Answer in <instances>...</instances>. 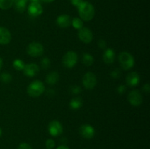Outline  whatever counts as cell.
Listing matches in <instances>:
<instances>
[{
	"label": "cell",
	"instance_id": "83f0119b",
	"mask_svg": "<svg viewBox=\"0 0 150 149\" xmlns=\"http://www.w3.org/2000/svg\"><path fill=\"white\" fill-rule=\"evenodd\" d=\"M120 74H121V72H120V70H119V69H115V70H113V71L111 72L110 75H111L113 78L117 79L120 77Z\"/></svg>",
	"mask_w": 150,
	"mask_h": 149
},
{
	"label": "cell",
	"instance_id": "9c48e42d",
	"mask_svg": "<svg viewBox=\"0 0 150 149\" xmlns=\"http://www.w3.org/2000/svg\"><path fill=\"white\" fill-rule=\"evenodd\" d=\"M78 36L81 42L86 44L90 43L93 39V34L92 31L86 27H82L81 29H79Z\"/></svg>",
	"mask_w": 150,
	"mask_h": 149
},
{
	"label": "cell",
	"instance_id": "3957f363",
	"mask_svg": "<svg viewBox=\"0 0 150 149\" xmlns=\"http://www.w3.org/2000/svg\"><path fill=\"white\" fill-rule=\"evenodd\" d=\"M119 62L123 70H129L134 67L135 59L130 53L123 51L119 55Z\"/></svg>",
	"mask_w": 150,
	"mask_h": 149
},
{
	"label": "cell",
	"instance_id": "7c38bea8",
	"mask_svg": "<svg viewBox=\"0 0 150 149\" xmlns=\"http://www.w3.org/2000/svg\"><path fill=\"white\" fill-rule=\"evenodd\" d=\"M23 73L26 76L29 77H33L39 73V66L34 63L25 64V67L23 70Z\"/></svg>",
	"mask_w": 150,
	"mask_h": 149
},
{
	"label": "cell",
	"instance_id": "52a82bcc",
	"mask_svg": "<svg viewBox=\"0 0 150 149\" xmlns=\"http://www.w3.org/2000/svg\"><path fill=\"white\" fill-rule=\"evenodd\" d=\"M129 102L131 105L135 107H138L142 105L143 102V96L139 90H133L129 93L127 96Z\"/></svg>",
	"mask_w": 150,
	"mask_h": 149
},
{
	"label": "cell",
	"instance_id": "277c9868",
	"mask_svg": "<svg viewBox=\"0 0 150 149\" xmlns=\"http://www.w3.org/2000/svg\"><path fill=\"white\" fill-rule=\"evenodd\" d=\"M78 61V55L74 51H68L62 58V64L64 67L71 69L76 66Z\"/></svg>",
	"mask_w": 150,
	"mask_h": 149
},
{
	"label": "cell",
	"instance_id": "d4e9b609",
	"mask_svg": "<svg viewBox=\"0 0 150 149\" xmlns=\"http://www.w3.org/2000/svg\"><path fill=\"white\" fill-rule=\"evenodd\" d=\"M50 66H51V61H50V59L47 58V57H44L41 60V67L43 70H47L48 68H49Z\"/></svg>",
	"mask_w": 150,
	"mask_h": 149
},
{
	"label": "cell",
	"instance_id": "8992f818",
	"mask_svg": "<svg viewBox=\"0 0 150 149\" xmlns=\"http://www.w3.org/2000/svg\"><path fill=\"white\" fill-rule=\"evenodd\" d=\"M83 85L86 89H93L97 84V77L93 72H88L83 75Z\"/></svg>",
	"mask_w": 150,
	"mask_h": 149
},
{
	"label": "cell",
	"instance_id": "f546056e",
	"mask_svg": "<svg viewBox=\"0 0 150 149\" xmlns=\"http://www.w3.org/2000/svg\"><path fill=\"white\" fill-rule=\"evenodd\" d=\"M126 91V86H124V85H120V86H118L117 88V92L120 94H123V93L125 92Z\"/></svg>",
	"mask_w": 150,
	"mask_h": 149
},
{
	"label": "cell",
	"instance_id": "9a60e30c",
	"mask_svg": "<svg viewBox=\"0 0 150 149\" xmlns=\"http://www.w3.org/2000/svg\"><path fill=\"white\" fill-rule=\"evenodd\" d=\"M71 18L68 15H60L57 19V23L60 28H67L71 25Z\"/></svg>",
	"mask_w": 150,
	"mask_h": 149
},
{
	"label": "cell",
	"instance_id": "44dd1931",
	"mask_svg": "<svg viewBox=\"0 0 150 149\" xmlns=\"http://www.w3.org/2000/svg\"><path fill=\"white\" fill-rule=\"evenodd\" d=\"M14 0H0V9L8 10L13 5Z\"/></svg>",
	"mask_w": 150,
	"mask_h": 149
},
{
	"label": "cell",
	"instance_id": "6da1fadb",
	"mask_svg": "<svg viewBox=\"0 0 150 149\" xmlns=\"http://www.w3.org/2000/svg\"><path fill=\"white\" fill-rule=\"evenodd\" d=\"M80 18L85 21H90L95 16V7L89 1H82L77 6Z\"/></svg>",
	"mask_w": 150,
	"mask_h": 149
},
{
	"label": "cell",
	"instance_id": "ac0fdd59",
	"mask_svg": "<svg viewBox=\"0 0 150 149\" xmlns=\"http://www.w3.org/2000/svg\"><path fill=\"white\" fill-rule=\"evenodd\" d=\"M26 2H27V0H14L13 5L18 12L23 13L26 10Z\"/></svg>",
	"mask_w": 150,
	"mask_h": 149
},
{
	"label": "cell",
	"instance_id": "5bb4252c",
	"mask_svg": "<svg viewBox=\"0 0 150 149\" xmlns=\"http://www.w3.org/2000/svg\"><path fill=\"white\" fill-rule=\"evenodd\" d=\"M140 82V76L136 72L129 73L126 77V83L130 87H135Z\"/></svg>",
	"mask_w": 150,
	"mask_h": 149
},
{
	"label": "cell",
	"instance_id": "f1b7e54d",
	"mask_svg": "<svg viewBox=\"0 0 150 149\" xmlns=\"http://www.w3.org/2000/svg\"><path fill=\"white\" fill-rule=\"evenodd\" d=\"M18 149H32V147H31L30 145H29L28 143H21V144L19 145Z\"/></svg>",
	"mask_w": 150,
	"mask_h": 149
},
{
	"label": "cell",
	"instance_id": "603a6c76",
	"mask_svg": "<svg viewBox=\"0 0 150 149\" xmlns=\"http://www.w3.org/2000/svg\"><path fill=\"white\" fill-rule=\"evenodd\" d=\"M13 66L15 70H18V71H21L24 68L25 64L21 59H16L13 61Z\"/></svg>",
	"mask_w": 150,
	"mask_h": 149
},
{
	"label": "cell",
	"instance_id": "d6986e66",
	"mask_svg": "<svg viewBox=\"0 0 150 149\" xmlns=\"http://www.w3.org/2000/svg\"><path fill=\"white\" fill-rule=\"evenodd\" d=\"M83 105V101L81 98L80 97H75L72 99V100L70 102V107L73 110H78L81 108Z\"/></svg>",
	"mask_w": 150,
	"mask_h": 149
},
{
	"label": "cell",
	"instance_id": "ab89813d",
	"mask_svg": "<svg viewBox=\"0 0 150 149\" xmlns=\"http://www.w3.org/2000/svg\"><path fill=\"white\" fill-rule=\"evenodd\" d=\"M83 149H86V148H83Z\"/></svg>",
	"mask_w": 150,
	"mask_h": 149
},
{
	"label": "cell",
	"instance_id": "30bf717a",
	"mask_svg": "<svg viewBox=\"0 0 150 149\" xmlns=\"http://www.w3.org/2000/svg\"><path fill=\"white\" fill-rule=\"evenodd\" d=\"M28 13L32 17H38L41 15L43 12L42 5L40 1H32L28 7Z\"/></svg>",
	"mask_w": 150,
	"mask_h": 149
},
{
	"label": "cell",
	"instance_id": "f35d334b",
	"mask_svg": "<svg viewBox=\"0 0 150 149\" xmlns=\"http://www.w3.org/2000/svg\"><path fill=\"white\" fill-rule=\"evenodd\" d=\"M32 1H40V0H31Z\"/></svg>",
	"mask_w": 150,
	"mask_h": 149
},
{
	"label": "cell",
	"instance_id": "ffe728a7",
	"mask_svg": "<svg viewBox=\"0 0 150 149\" xmlns=\"http://www.w3.org/2000/svg\"><path fill=\"white\" fill-rule=\"evenodd\" d=\"M82 62L86 67H90L94 63L93 56L89 53H84L82 57Z\"/></svg>",
	"mask_w": 150,
	"mask_h": 149
},
{
	"label": "cell",
	"instance_id": "d590c367",
	"mask_svg": "<svg viewBox=\"0 0 150 149\" xmlns=\"http://www.w3.org/2000/svg\"><path fill=\"white\" fill-rule=\"evenodd\" d=\"M41 1H44V2L45 3H51V2H53L54 0H41Z\"/></svg>",
	"mask_w": 150,
	"mask_h": 149
},
{
	"label": "cell",
	"instance_id": "4dcf8cb0",
	"mask_svg": "<svg viewBox=\"0 0 150 149\" xmlns=\"http://www.w3.org/2000/svg\"><path fill=\"white\" fill-rule=\"evenodd\" d=\"M98 46L101 48V49H104L106 47V42L104 39H100L98 42Z\"/></svg>",
	"mask_w": 150,
	"mask_h": 149
},
{
	"label": "cell",
	"instance_id": "e0dca14e",
	"mask_svg": "<svg viewBox=\"0 0 150 149\" xmlns=\"http://www.w3.org/2000/svg\"><path fill=\"white\" fill-rule=\"evenodd\" d=\"M59 80V75L57 72H51L48 73L45 78V81L48 85H54Z\"/></svg>",
	"mask_w": 150,
	"mask_h": 149
},
{
	"label": "cell",
	"instance_id": "8d00e7d4",
	"mask_svg": "<svg viewBox=\"0 0 150 149\" xmlns=\"http://www.w3.org/2000/svg\"><path fill=\"white\" fill-rule=\"evenodd\" d=\"M2 65H3V60L2 58L0 57V70H1V68L2 67Z\"/></svg>",
	"mask_w": 150,
	"mask_h": 149
},
{
	"label": "cell",
	"instance_id": "4fadbf2b",
	"mask_svg": "<svg viewBox=\"0 0 150 149\" xmlns=\"http://www.w3.org/2000/svg\"><path fill=\"white\" fill-rule=\"evenodd\" d=\"M12 39L11 33L5 27L0 26V44L7 45L10 42Z\"/></svg>",
	"mask_w": 150,
	"mask_h": 149
},
{
	"label": "cell",
	"instance_id": "1f68e13d",
	"mask_svg": "<svg viewBox=\"0 0 150 149\" xmlns=\"http://www.w3.org/2000/svg\"><path fill=\"white\" fill-rule=\"evenodd\" d=\"M143 91L144 92H146V93H149V91H150V85L149 83H146V84H145L144 86H143Z\"/></svg>",
	"mask_w": 150,
	"mask_h": 149
},
{
	"label": "cell",
	"instance_id": "ba28073f",
	"mask_svg": "<svg viewBox=\"0 0 150 149\" xmlns=\"http://www.w3.org/2000/svg\"><path fill=\"white\" fill-rule=\"evenodd\" d=\"M48 130L51 136L57 137L63 132V127L59 121L54 120V121H51L48 124Z\"/></svg>",
	"mask_w": 150,
	"mask_h": 149
},
{
	"label": "cell",
	"instance_id": "cb8c5ba5",
	"mask_svg": "<svg viewBox=\"0 0 150 149\" xmlns=\"http://www.w3.org/2000/svg\"><path fill=\"white\" fill-rule=\"evenodd\" d=\"M12 79H13L12 75L8 72H4L2 73V74H1V75H0V80H1L3 83H10V82H11Z\"/></svg>",
	"mask_w": 150,
	"mask_h": 149
},
{
	"label": "cell",
	"instance_id": "7a4b0ae2",
	"mask_svg": "<svg viewBox=\"0 0 150 149\" xmlns=\"http://www.w3.org/2000/svg\"><path fill=\"white\" fill-rule=\"evenodd\" d=\"M45 86L42 81L35 80L29 85L27 88V93L32 97H38L45 91Z\"/></svg>",
	"mask_w": 150,
	"mask_h": 149
},
{
	"label": "cell",
	"instance_id": "d6a6232c",
	"mask_svg": "<svg viewBox=\"0 0 150 149\" xmlns=\"http://www.w3.org/2000/svg\"><path fill=\"white\" fill-rule=\"evenodd\" d=\"M70 1H71L73 5L76 6V7H77L80 3H81L82 1H83V0H70Z\"/></svg>",
	"mask_w": 150,
	"mask_h": 149
},
{
	"label": "cell",
	"instance_id": "74e56055",
	"mask_svg": "<svg viewBox=\"0 0 150 149\" xmlns=\"http://www.w3.org/2000/svg\"><path fill=\"white\" fill-rule=\"evenodd\" d=\"M1 134H2V130H1V129L0 128V137L1 136Z\"/></svg>",
	"mask_w": 150,
	"mask_h": 149
},
{
	"label": "cell",
	"instance_id": "8fae6325",
	"mask_svg": "<svg viewBox=\"0 0 150 149\" xmlns=\"http://www.w3.org/2000/svg\"><path fill=\"white\" fill-rule=\"evenodd\" d=\"M79 133L85 139H92L95 136V131L93 127L89 124H83L79 128Z\"/></svg>",
	"mask_w": 150,
	"mask_h": 149
},
{
	"label": "cell",
	"instance_id": "4316f807",
	"mask_svg": "<svg viewBox=\"0 0 150 149\" xmlns=\"http://www.w3.org/2000/svg\"><path fill=\"white\" fill-rule=\"evenodd\" d=\"M45 146L47 149H52L55 147V141L52 139H48L45 142Z\"/></svg>",
	"mask_w": 150,
	"mask_h": 149
},
{
	"label": "cell",
	"instance_id": "e575fe53",
	"mask_svg": "<svg viewBox=\"0 0 150 149\" xmlns=\"http://www.w3.org/2000/svg\"><path fill=\"white\" fill-rule=\"evenodd\" d=\"M57 149H69V148L67 147V146H65V145H60V146H59Z\"/></svg>",
	"mask_w": 150,
	"mask_h": 149
},
{
	"label": "cell",
	"instance_id": "484cf974",
	"mask_svg": "<svg viewBox=\"0 0 150 149\" xmlns=\"http://www.w3.org/2000/svg\"><path fill=\"white\" fill-rule=\"evenodd\" d=\"M81 88L79 86H72L70 89V91L73 94H79L81 92Z\"/></svg>",
	"mask_w": 150,
	"mask_h": 149
},
{
	"label": "cell",
	"instance_id": "836d02e7",
	"mask_svg": "<svg viewBox=\"0 0 150 149\" xmlns=\"http://www.w3.org/2000/svg\"><path fill=\"white\" fill-rule=\"evenodd\" d=\"M50 93H51V96H52V95H51V93L54 94V91L53 90V89H49V90H48V91H47V94L49 96Z\"/></svg>",
	"mask_w": 150,
	"mask_h": 149
},
{
	"label": "cell",
	"instance_id": "2e32d148",
	"mask_svg": "<svg viewBox=\"0 0 150 149\" xmlns=\"http://www.w3.org/2000/svg\"><path fill=\"white\" fill-rule=\"evenodd\" d=\"M103 61L107 64H111L115 60V52L112 48H108L104 51L103 54Z\"/></svg>",
	"mask_w": 150,
	"mask_h": 149
},
{
	"label": "cell",
	"instance_id": "7402d4cb",
	"mask_svg": "<svg viewBox=\"0 0 150 149\" xmlns=\"http://www.w3.org/2000/svg\"><path fill=\"white\" fill-rule=\"evenodd\" d=\"M71 25L75 28V29L79 30V29H81L82 27H83V22L80 18H74L71 20Z\"/></svg>",
	"mask_w": 150,
	"mask_h": 149
},
{
	"label": "cell",
	"instance_id": "5b68a950",
	"mask_svg": "<svg viewBox=\"0 0 150 149\" xmlns=\"http://www.w3.org/2000/svg\"><path fill=\"white\" fill-rule=\"evenodd\" d=\"M26 52L31 56L37 58V57L41 56L43 54L44 48L42 44L40 42H33L29 44Z\"/></svg>",
	"mask_w": 150,
	"mask_h": 149
}]
</instances>
